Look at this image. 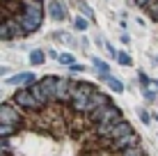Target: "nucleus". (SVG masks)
I'll use <instances>...</instances> for the list:
<instances>
[{"label": "nucleus", "mask_w": 158, "mask_h": 156, "mask_svg": "<svg viewBox=\"0 0 158 156\" xmlns=\"http://www.w3.org/2000/svg\"><path fill=\"white\" fill-rule=\"evenodd\" d=\"M122 110L117 108L115 103H103L99 106V108H94L92 112H87L85 115V122H87V126H92V124H96V122H101V124H115V122L122 120Z\"/></svg>", "instance_id": "1"}, {"label": "nucleus", "mask_w": 158, "mask_h": 156, "mask_svg": "<svg viewBox=\"0 0 158 156\" xmlns=\"http://www.w3.org/2000/svg\"><path fill=\"white\" fill-rule=\"evenodd\" d=\"M0 122L12 124V126L19 129V131L28 126V124H25V110H21L14 101H5V103H0Z\"/></svg>", "instance_id": "2"}, {"label": "nucleus", "mask_w": 158, "mask_h": 156, "mask_svg": "<svg viewBox=\"0 0 158 156\" xmlns=\"http://www.w3.org/2000/svg\"><path fill=\"white\" fill-rule=\"evenodd\" d=\"M12 101H14L16 106H19L21 110H25V115H28V112H35V110H41V106L35 101V96L30 94V90H28V87H19V90L14 92Z\"/></svg>", "instance_id": "3"}, {"label": "nucleus", "mask_w": 158, "mask_h": 156, "mask_svg": "<svg viewBox=\"0 0 158 156\" xmlns=\"http://www.w3.org/2000/svg\"><path fill=\"white\" fill-rule=\"evenodd\" d=\"M76 80L73 78H60L55 80V101L62 106H67L69 101H71V87H73Z\"/></svg>", "instance_id": "4"}, {"label": "nucleus", "mask_w": 158, "mask_h": 156, "mask_svg": "<svg viewBox=\"0 0 158 156\" xmlns=\"http://www.w3.org/2000/svg\"><path fill=\"white\" fill-rule=\"evenodd\" d=\"M94 83H85V80H76L71 87V101H87V96L94 92Z\"/></svg>", "instance_id": "5"}, {"label": "nucleus", "mask_w": 158, "mask_h": 156, "mask_svg": "<svg viewBox=\"0 0 158 156\" xmlns=\"http://www.w3.org/2000/svg\"><path fill=\"white\" fill-rule=\"evenodd\" d=\"M108 96L103 94V92H99V90H94L89 96H87V101H85V108H83V115H87V112H92L94 108H99V106H103V103H108Z\"/></svg>", "instance_id": "6"}, {"label": "nucleus", "mask_w": 158, "mask_h": 156, "mask_svg": "<svg viewBox=\"0 0 158 156\" xmlns=\"http://www.w3.org/2000/svg\"><path fill=\"white\" fill-rule=\"evenodd\" d=\"M55 80H57V76H44L41 80H37L48 103H51V101H55Z\"/></svg>", "instance_id": "7"}, {"label": "nucleus", "mask_w": 158, "mask_h": 156, "mask_svg": "<svg viewBox=\"0 0 158 156\" xmlns=\"http://www.w3.org/2000/svg\"><path fill=\"white\" fill-rule=\"evenodd\" d=\"M128 133H133V126H131V122H126L122 117L119 122L110 124V133H108V138H122V136H128Z\"/></svg>", "instance_id": "8"}, {"label": "nucleus", "mask_w": 158, "mask_h": 156, "mask_svg": "<svg viewBox=\"0 0 158 156\" xmlns=\"http://www.w3.org/2000/svg\"><path fill=\"white\" fill-rule=\"evenodd\" d=\"M37 80V76L32 71H25V74H14V76H9L5 83H9V85H21V87H28V85H32Z\"/></svg>", "instance_id": "9"}, {"label": "nucleus", "mask_w": 158, "mask_h": 156, "mask_svg": "<svg viewBox=\"0 0 158 156\" xmlns=\"http://www.w3.org/2000/svg\"><path fill=\"white\" fill-rule=\"evenodd\" d=\"M48 14H51V19H55V21L67 19V12L62 9V5H60L57 0H51V2H48Z\"/></svg>", "instance_id": "10"}, {"label": "nucleus", "mask_w": 158, "mask_h": 156, "mask_svg": "<svg viewBox=\"0 0 158 156\" xmlns=\"http://www.w3.org/2000/svg\"><path fill=\"white\" fill-rule=\"evenodd\" d=\"M28 90H30V94L35 96V101H37V103L41 106V108H44V106L48 103V101H46V96H44V92H41V87H39V83H37V80H35L32 85H28Z\"/></svg>", "instance_id": "11"}, {"label": "nucleus", "mask_w": 158, "mask_h": 156, "mask_svg": "<svg viewBox=\"0 0 158 156\" xmlns=\"http://www.w3.org/2000/svg\"><path fill=\"white\" fill-rule=\"evenodd\" d=\"M117 156H147L144 154V149L140 147V145H133V147H126V149H122Z\"/></svg>", "instance_id": "12"}, {"label": "nucleus", "mask_w": 158, "mask_h": 156, "mask_svg": "<svg viewBox=\"0 0 158 156\" xmlns=\"http://www.w3.org/2000/svg\"><path fill=\"white\" fill-rule=\"evenodd\" d=\"M19 133V129L12 126V124H5V122H0V138H12Z\"/></svg>", "instance_id": "13"}, {"label": "nucleus", "mask_w": 158, "mask_h": 156, "mask_svg": "<svg viewBox=\"0 0 158 156\" xmlns=\"http://www.w3.org/2000/svg\"><path fill=\"white\" fill-rule=\"evenodd\" d=\"M44 51H39V48H35V51H30V64H35V67H41L44 64Z\"/></svg>", "instance_id": "14"}, {"label": "nucleus", "mask_w": 158, "mask_h": 156, "mask_svg": "<svg viewBox=\"0 0 158 156\" xmlns=\"http://www.w3.org/2000/svg\"><path fill=\"white\" fill-rule=\"evenodd\" d=\"M142 9H147V14H149V19L151 21H156L158 19V9H156V0H149V2L144 5Z\"/></svg>", "instance_id": "15"}, {"label": "nucleus", "mask_w": 158, "mask_h": 156, "mask_svg": "<svg viewBox=\"0 0 158 156\" xmlns=\"http://www.w3.org/2000/svg\"><path fill=\"white\" fill-rule=\"evenodd\" d=\"M106 83L110 85L112 92H124V83H122V80H117V78H112V76H110V78L106 80Z\"/></svg>", "instance_id": "16"}, {"label": "nucleus", "mask_w": 158, "mask_h": 156, "mask_svg": "<svg viewBox=\"0 0 158 156\" xmlns=\"http://www.w3.org/2000/svg\"><path fill=\"white\" fill-rule=\"evenodd\" d=\"M57 60H60V64L69 67V64H73V62H76V57L71 55V53H62V55H57Z\"/></svg>", "instance_id": "17"}, {"label": "nucleus", "mask_w": 158, "mask_h": 156, "mask_svg": "<svg viewBox=\"0 0 158 156\" xmlns=\"http://www.w3.org/2000/svg\"><path fill=\"white\" fill-rule=\"evenodd\" d=\"M92 62H94V67H96V71H99V74H110V69H108V64L103 62V60H99V57H94Z\"/></svg>", "instance_id": "18"}, {"label": "nucleus", "mask_w": 158, "mask_h": 156, "mask_svg": "<svg viewBox=\"0 0 158 156\" xmlns=\"http://www.w3.org/2000/svg\"><path fill=\"white\" fill-rule=\"evenodd\" d=\"M76 30H87V28H89V21H87V19H76Z\"/></svg>", "instance_id": "19"}, {"label": "nucleus", "mask_w": 158, "mask_h": 156, "mask_svg": "<svg viewBox=\"0 0 158 156\" xmlns=\"http://www.w3.org/2000/svg\"><path fill=\"white\" fill-rule=\"evenodd\" d=\"M115 55H117L119 64H124V67H126V64H131V57L126 55V53H115Z\"/></svg>", "instance_id": "20"}, {"label": "nucleus", "mask_w": 158, "mask_h": 156, "mask_svg": "<svg viewBox=\"0 0 158 156\" xmlns=\"http://www.w3.org/2000/svg\"><path fill=\"white\" fill-rule=\"evenodd\" d=\"M0 147H2V149H9V152H12V138H0Z\"/></svg>", "instance_id": "21"}, {"label": "nucleus", "mask_w": 158, "mask_h": 156, "mask_svg": "<svg viewBox=\"0 0 158 156\" xmlns=\"http://www.w3.org/2000/svg\"><path fill=\"white\" fill-rule=\"evenodd\" d=\"M80 12H83L87 19H92V16H94V14H92V9H89V5H85V2H80Z\"/></svg>", "instance_id": "22"}, {"label": "nucleus", "mask_w": 158, "mask_h": 156, "mask_svg": "<svg viewBox=\"0 0 158 156\" xmlns=\"http://www.w3.org/2000/svg\"><path fill=\"white\" fill-rule=\"evenodd\" d=\"M138 78H140V85H142V87H149V85H151V80L147 78V74L140 71V76H138Z\"/></svg>", "instance_id": "23"}, {"label": "nucleus", "mask_w": 158, "mask_h": 156, "mask_svg": "<svg viewBox=\"0 0 158 156\" xmlns=\"http://www.w3.org/2000/svg\"><path fill=\"white\" fill-rule=\"evenodd\" d=\"M140 120H142V124H149L151 117H149V112H147V110H140Z\"/></svg>", "instance_id": "24"}, {"label": "nucleus", "mask_w": 158, "mask_h": 156, "mask_svg": "<svg viewBox=\"0 0 158 156\" xmlns=\"http://www.w3.org/2000/svg\"><path fill=\"white\" fill-rule=\"evenodd\" d=\"M69 69H71V71H83L85 67H83V64H76V62H73V64H69Z\"/></svg>", "instance_id": "25"}, {"label": "nucleus", "mask_w": 158, "mask_h": 156, "mask_svg": "<svg viewBox=\"0 0 158 156\" xmlns=\"http://www.w3.org/2000/svg\"><path fill=\"white\" fill-rule=\"evenodd\" d=\"M147 2H149V0H135V5H138V7H144Z\"/></svg>", "instance_id": "26"}, {"label": "nucleus", "mask_w": 158, "mask_h": 156, "mask_svg": "<svg viewBox=\"0 0 158 156\" xmlns=\"http://www.w3.org/2000/svg\"><path fill=\"white\" fill-rule=\"evenodd\" d=\"M9 154V149H2V147H0V156H7Z\"/></svg>", "instance_id": "27"}, {"label": "nucleus", "mask_w": 158, "mask_h": 156, "mask_svg": "<svg viewBox=\"0 0 158 156\" xmlns=\"http://www.w3.org/2000/svg\"><path fill=\"white\" fill-rule=\"evenodd\" d=\"M0 74H7V69H5V67H0Z\"/></svg>", "instance_id": "28"}, {"label": "nucleus", "mask_w": 158, "mask_h": 156, "mask_svg": "<svg viewBox=\"0 0 158 156\" xmlns=\"http://www.w3.org/2000/svg\"><path fill=\"white\" fill-rule=\"evenodd\" d=\"M7 156H12V152H9V154H7Z\"/></svg>", "instance_id": "29"}]
</instances>
